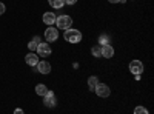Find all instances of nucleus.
<instances>
[{"instance_id": "f257e3e1", "label": "nucleus", "mask_w": 154, "mask_h": 114, "mask_svg": "<svg viewBox=\"0 0 154 114\" xmlns=\"http://www.w3.org/2000/svg\"><path fill=\"white\" fill-rule=\"evenodd\" d=\"M63 37H65V40L69 42V43H79L82 40V32L79 29L68 28V29H65V32H63Z\"/></svg>"}, {"instance_id": "f03ea898", "label": "nucleus", "mask_w": 154, "mask_h": 114, "mask_svg": "<svg viewBox=\"0 0 154 114\" xmlns=\"http://www.w3.org/2000/svg\"><path fill=\"white\" fill-rule=\"evenodd\" d=\"M54 25H56L57 29H68V28H71V25H72V19L69 16H66V14H63V16H59L56 19Z\"/></svg>"}, {"instance_id": "7ed1b4c3", "label": "nucleus", "mask_w": 154, "mask_h": 114, "mask_svg": "<svg viewBox=\"0 0 154 114\" xmlns=\"http://www.w3.org/2000/svg\"><path fill=\"white\" fill-rule=\"evenodd\" d=\"M43 35H45V39H46L48 43H53V42H56L59 39V29L54 28V26H48Z\"/></svg>"}, {"instance_id": "20e7f679", "label": "nucleus", "mask_w": 154, "mask_h": 114, "mask_svg": "<svg viewBox=\"0 0 154 114\" xmlns=\"http://www.w3.org/2000/svg\"><path fill=\"white\" fill-rule=\"evenodd\" d=\"M37 56L38 57H46V56H49L51 53H53V49H51V46L48 45V42H40L37 45Z\"/></svg>"}, {"instance_id": "39448f33", "label": "nucleus", "mask_w": 154, "mask_h": 114, "mask_svg": "<svg viewBox=\"0 0 154 114\" xmlns=\"http://www.w3.org/2000/svg\"><path fill=\"white\" fill-rule=\"evenodd\" d=\"M43 105L48 106V108H54L57 105V99H56V96H54L53 91L48 90V93L43 96Z\"/></svg>"}, {"instance_id": "423d86ee", "label": "nucleus", "mask_w": 154, "mask_h": 114, "mask_svg": "<svg viewBox=\"0 0 154 114\" xmlns=\"http://www.w3.org/2000/svg\"><path fill=\"white\" fill-rule=\"evenodd\" d=\"M94 91L99 97H108L111 94V90H109V86L105 85V83H97V86L94 88Z\"/></svg>"}, {"instance_id": "0eeeda50", "label": "nucleus", "mask_w": 154, "mask_h": 114, "mask_svg": "<svg viewBox=\"0 0 154 114\" xmlns=\"http://www.w3.org/2000/svg\"><path fill=\"white\" fill-rule=\"evenodd\" d=\"M130 71L133 74H136V75H140V74L143 72V63L140 62V60H133L130 63Z\"/></svg>"}, {"instance_id": "6e6552de", "label": "nucleus", "mask_w": 154, "mask_h": 114, "mask_svg": "<svg viewBox=\"0 0 154 114\" xmlns=\"http://www.w3.org/2000/svg\"><path fill=\"white\" fill-rule=\"evenodd\" d=\"M35 68H37L38 72H42V74H49L51 72V65H49L46 60H40V62L37 63Z\"/></svg>"}, {"instance_id": "1a4fd4ad", "label": "nucleus", "mask_w": 154, "mask_h": 114, "mask_svg": "<svg viewBox=\"0 0 154 114\" xmlns=\"http://www.w3.org/2000/svg\"><path fill=\"white\" fill-rule=\"evenodd\" d=\"M25 62H26L29 66H37V63L40 62V60H38L37 53H29V54L25 56Z\"/></svg>"}, {"instance_id": "9d476101", "label": "nucleus", "mask_w": 154, "mask_h": 114, "mask_svg": "<svg viewBox=\"0 0 154 114\" xmlns=\"http://www.w3.org/2000/svg\"><path fill=\"white\" fill-rule=\"evenodd\" d=\"M56 19H57V16L54 14V12H45L43 14V22H45V25H48V26H53V25L56 23Z\"/></svg>"}, {"instance_id": "9b49d317", "label": "nucleus", "mask_w": 154, "mask_h": 114, "mask_svg": "<svg viewBox=\"0 0 154 114\" xmlns=\"http://www.w3.org/2000/svg\"><path fill=\"white\" fill-rule=\"evenodd\" d=\"M114 56V48L111 45H102V57L111 59Z\"/></svg>"}, {"instance_id": "f8f14e48", "label": "nucleus", "mask_w": 154, "mask_h": 114, "mask_svg": "<svg viewBox=\"0 0 154 114\" xmlns=\"http://www.w3.org/2000/svg\"><path fill=\"white\" fill-rule=\"evenodd\" d=\"M48 3L51 8H56V9H60L65 6V0H48Z\"/></svg>"}, {"instance_id": "ddd939ff", "label": "nucleus", "mask_w": 154, "mask_h": 114, "mask_svg": "<svg viewBox=\"0 0 154 114\" xmlns=\"http://www.w3.org/2000/svg\"><path fill=\"white\" fill-rule=\"evenodd\" d=\"M35 93L38 94V96H45L46 93H48V88H46V85H43V83H38L37 86H35Z\"/></svg>"}, {"instance_id": "4468645a", "label": "nucleus", "mask_w": 154, "mask_h": 114, "mask_svg": "<svg viewBox=\"0 0 154 114\" xmlns=\"http://www.w3.org/2000/svg\"><path fill=\"white\" fill-rule=\"evenodd\" d=\"M97 83H99V79L96 77V75H91V77L88 79V88L91 91H94V88L97 86Z\"/></svg>"}, {"instance_id": "2eb2a0df", "label": "nucleus", "mask_w": 154, "mask_h": 114, "mask_svg": "<svg viewBox=\"0 0 154 114\" xmlns=\"http://www.w3.org/2000/svg\"><path fill=\"white\" fill-rule=\"evenodd\" d=\"M91 54L94 57H102V45H96L91 48Z\"/></svg>"}, {"instance_id": "dca6fc26", "label": "nucleus", "mask_w": 154, "mask_h": 114, "mask_svg": "<svg viewBox=\"0 0 154 114\" xmlns=\"http://www.w3.org/2000/svg\"><path fill=\"white\" fill-rule=\"evenodd\" d=\"M134 114H149V112H148V109L145 106H140L139 105V106L134 108Z\"/></svg>"}, {"instance_id": "f3484780", "label": "nucleus", "mask_w": 154, "mask_h": 114, "mask_svg": "<svg viewBox=\"0 0 154 114\" xmlns=\"http://www.w3.org/2000/svg\"><path fill=\"white\" fill-rule=\"evenodd\" d=\"M28 48H29V49H31V53H35V49H37V43H35V42H32V40H31V42H29V43H28Z\"/></svg>"}, {"instance_id": "a211bd4d", "label": "nucleus", "mask_w": 154, "mask_h": 114, "mask_svg": "<svg viewBox=\"0 0 154 114\" xmlns=\"http://www.w3.org/2000/svg\"><path fill=\"white\" fill-rule=\"evenodd\" d=\"M5 9H6V6H5V3H3V2H0V16H2V14H3V12H5Z\"/></svg>"}, {"instance_id": "6ab92c4d", "label": "nucleus", "mask_w": 154, "mask_h": 114, "mask_svg": "<svg viewBox=\"0 0 154 114\" xmlns=\"http://www.w3.org/2000/svg\"><path fill=\"white\" fill-rule=\"evenodd\" d=\"M75 3H77V0H65V5H69V6L75 5Z\"/></svg>"}, {"instance_id": "aec40b11", "label": "nucleus", "mask_w": 154, "mask_h": 114, "mask_svg": "<svg viewBox=\"0 0 154 114\" xmlns=\"http://www.w3.org/2000/svg\"><path fill=\"white\" fill-rule=\"evenodd\" d=\"M32 42H35L37 45L40 43V37H37V35H34V39H32Z\"/></svg>"}, {"instance_id": "412c9836", "label": "nucleus", "mask_w": 154, "mask_h": 114, "mask_svg": "<svg viewBox=\"0 0 154 114\" xmlns=\"http://www.w3.org/2000/svg\"><path fill=\"white\" fill-rule=\"evenodd\" d=\"M14 114H25V112H23V109H22V108H17V109L14 111Z\"/></svg>"}, {"instance_id": "4be33fe9", "label": "nucleus", "mask_w": 154, "mask_h": 114, "mask_svg": "<svg viewBox=\"0 0 154 114\" xmlns=\"http://www.w3.org/2000/svg\"><path fill=\"white\" fill-rule=\"evenodd\" d=\"M108 2H109V3H119L120 0H108Z\"/></svg>"}]
</instances>
